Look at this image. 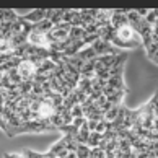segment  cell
Listing matches in <instances>:
<instances>
[{
    "instance_id": "4fadbf2b",
    "label": "cell",
    "mask_w": 158,
    "mask_h": 158,
    "mask_svg": "<svg viewBox=\"0 0 158 158\" xmlns=\"http://www.w3.org/2000/svg\"><path fill=\"white\" fill-rule=\"evenodd\" d=\"M85 121H86L85 118H75V119H73V122H72V124H73L75 127H77V129H80L81 126L85 124Z\"/></svg>"
},
{
    "instance_id": "8fae6325",
    "label": "cell",
    "mask_w": 158,
    "mask_h": 158,
    "mask_svg": "<svg viewBox=\"0 0 158 158\" xmlns=\"http://www.w3.org/2000/svg\"><path fill=\"white\" fill-rule=\"evenodd\" d=\"M23 155L26 158H46V153H39V152H34V150H30V148L23 150Z\"/></svg>"
},
{
    "instance_id": "52a82bcc",
    "label": "cell",
    "mask_w": 158,
    "mask_h": 158,
    "mask_svg": "<svg viewBox=\"0 0 158 158\" xmlns=\"http://www.w3.org/2000/svg\"><path fill=\"white\" fill-rule=\"evenodd\" d=\"M86 36V31H85V28H81V26H75L70 30V34H69V39L70 41H81Z\"/></svg>"
},
{
    "instance_id": "7a4b0ae2",
    "label": "cell",
    "mask_w": 158,
    "mask_h": 158,
    "mask_svg": "<svg viewBox=\"0 0 158 158\" xmlns=\"http://www.w3.org/2000/svg\"><path fill=\"white\" fill-rule=\"evenodd\" d=\"M93 49H95L96 52V56H106V54H122V52L118 49V48H114L113 44L109 43V41H104V39H98L95 44L91 46Z\"/></svg>"
},
{
    "instance_id": "9c48e42d",
    "label": "cell",
    "mask_w": 158,
    "mask_h": 158,
    "mask_svg": "<svg viewBox=\"0 0 158 158\" xmlns=\"http://www.w3.org/2000/svg\"><path fill=\"white\" fill-rule=\"evenodd\" d=\"M90 153H91V148L85 143H80L78 145V150H77V156L78 158H90Z\"/></svg>"
},
{
    "instance_id": "277c9868",
    "label": "cell",
    "mask_w": 158,
    "mask_h": 158,
    "mask_svg": "<svg viewBox=\"0 0 158 158\" xmlns=\"http://www.w3.org/2000/svg\"><path fill=\"white\" fill-rule=\"evenodd\" d=\"M20 15L16 13L15 10H10V8H2L0 10V25L2 23H8V25H13L15 21H18Z\"/></svg>"
},
{
    "instance_id": "30bf717a",
    "label": "cell",
    "mask_w": 158,
    "mask_h": 158,
    "mask_svg": "<svg viewBox=\"0 0 158 158\" xmlns=\"http://www.w3.org/2000/svg\"><path fill=\"white\" fill-rule=\"evenodd\" d=\"M70 114H72V118H85L83 114V108H81V104H75V106H72V109H70ZM86 119V118H85Z\"/></svg>"
},
{
    "instance_id": "8992f818",
    "label": "cell",
    "mask_w": 158,
    "mask_h": 158,
    "mask_svg": "<svg viewBox=\"0 0 158 158\" xmlns=\"http://www.w3.org/2000/svg\"><path fill=\"white\" fill-rule=\"evenodd\" d=\"M54 28V25H52V21L51 20H43V21H39L38 25H34V28L33 30L34 31H39V33H43V34H48V33H51V30Z\"/></svg>"
},
{
    "instance_id": "ba28073f",
    "label": "cell",
    "mask_w": 158,
    "mask_h": 158,
    "mask_svg": "<svg viewBox=\"0 0 158 158\" xmlns=\"http://www.w3.org/2000/svg\"><path fill=\"white\" fill-rule=\"evenodd\" d=\"M103 140V134H99V132H91L90 134V137H88V142H86V145H88L90 148H95L99 145V142Z\"/></svg>"
},
{
    "instance_id": "6da1fadb",
    "label": "cell",
    "mask_w": 158,
    "mask_h": 158,
    "mask_svg": "<svg viewBox=\"0 0 158 158\" xmlns=\"http://www.w3.org/2000/svg\"><path fill=\"white\" fill-rule=\"evenodd\" d=\"M16 73L21 78V81H34L38 75V65L31 59H21V62L16 67Z\"/></svg>"
},
{
    "instance_id": "9a60e30c",
    "label": "cell",
    "mask_w": 158,
    "mask_h": 158,
    "mask_svg": "<svg viewBox=\"0 0 158 158\" xmlns=\"http://www.w3.org/2000/svg\"><path fill=\"white\" fill-rule=\"evenodd\" d=\"M147 57H148V59L153 62V64H158V51H155L153 54H150V56H147Z\"/></svg>"
},
{
    "instance_id": "7c38bea8",
    "label": "cell",
    "mask_w": 158,
    "mask_h": 158,
    "mask_svg": "<svg viewBox=\"0 0 158 158\" xmlns=\"http://www.w3.org/2000/svg\"><path fill=\"white\" fill-rule=\"evenodd\" d=\"M90 158H106V152L99 147H95V148H91Z\"/></svg>"
},
{
    "instance_id": "e0dca14e",
    "label": "cell",
    "mask_w": 158,
    "mask_h": 158,
    "mask_svg": "<svg viewBox=\"0 0 158 158\" xmlns=\"http://www.w3.org/2000/svg\"><path fill=\"white\" fill-rule=\"evenodd\" d=\"M46 158H56V156H48V155H46Z\"/></svg>"
},
{
    "instance_id": "3957f363",
    "label": "cell",
    "mask_w": 158,
    "mask_h": 158,
    "mask_svg": "<svg viewBox=\"0 0 158 158\" xmlns=\"http://www.w3.org/2000/svg\"><path fill=\"white\" fill-rule=\"evenodd\" d=\"M23 18H25L28 23H31V25H38L39 21H43V20L48 18V10H46V8L31 10L28 15H23Z\"/></svg>"
},
{
    "instance_id": "2e32d148",
    "label": "cell",
    "mask_w": 158,
    "mask_h": 158,
    "mask_svg": "<svg viewBox=\"0 0 158 158\" xmlns=\"http://www.w3.org/2000/svg\"><path fill=\"white\" fill-rule=\"evenodd\" d=\"M65 158H78V156H77V153H73V152H69Z\"/></svg>"
},
{
    "instance_id": "5b68a950",
    "label": "cell",
    "mask_w": 158,
    "mask_h": 158,
    "mask_svg": "<svg viewBox=\"0 0 158 158\" xmlns=\"http://www.w3.org/2000/svg\"><path fill=\"white\" fill-rule=\"evenodd\" d=\"M77 57L80 60H83V62H90V60H93V59H96V52H95V49L91 48V46H86L85 49H81L78 54H77Z\"/></svg>"
},
{
    "instance_id": "5bb4252c",
    "label": "cell",
    "mask_w": 158,
    "mask_h": 158,
    "mask_svg": "<svg viewBox=\"0 0 158 158\" xmlns=\"http://www.w3.org/2000/svg\"><path fill=\"white\" fill-rule=\"evenodd\" d=\"M3 158H26L25 155H20V153H5Z\"/></svg>"
}]
</instances>
